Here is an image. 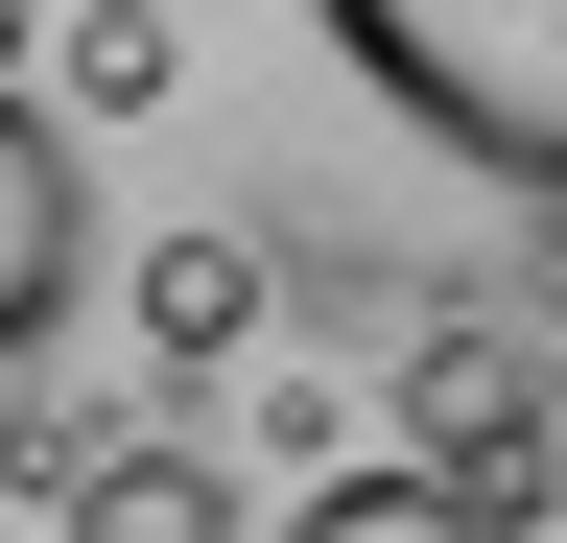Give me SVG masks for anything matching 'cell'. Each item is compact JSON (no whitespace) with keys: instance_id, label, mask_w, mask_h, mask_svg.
Returning a JSON list of instances; mask_svg holds the SVG:
<instances>
[{"instance_id":"7","label":"cell","mask_w":567,"mask_h":543,"mask_svg":"<svg viewBox=\"0 0 567 543\" xmlns=\"http://www.w3.org/2000/svg\"><path fill=\"white\" fill-rule=\"evenodd\" d=\"M166 72H189V24H166V0H95V24H71V95H95V118H142Z\"/></svg>"},{"instance_id":"6","label":"cell","mask_w":567,"mask_h":543,"mask_svg":"<svg viewBox=\"0 0 567 543\" xmlns=\"http://www.w3.org/2000/svg\"><path fill=\"white\" fill-rule=\"evenodd\" d=\"M142 331H166V378H213L260 331V237H166V260H142Z\"/></svg>"},{"instance_id":"2","label":"cell","mask_w":567,"mask_h":543,"mask_svg":"<svg viewBox=\"0 0 567 543\" xmlns=\"http://www.w3.org/2000/svg\"><path fill=\"white\" fill-rule=\"evenodd\" d=\"M71 284H95V189H71V118H24V72H0V378L71 331Z\"/></svg>"},{"instance_id":"8","label":"cell","mask_w":567,"mask_h":543,"mask_svg":"<svg viewBox=\"0 0 567 543\" xmlns=\"http://www.w3.org/2000/svg\"><path fill=\"white\" fill-rule=\"evenodd\" d=\"M0 72H24V0H0Z\"/></svg>"},{"instance_id":"4","label":"cell","mask_w":567,"mask_h":543,"mask_svg":"<svg viewBox=\"0 0 567 543\" xmlns=\"http://www.w3.org/2000/svg\"><path fill=\"white\" fill-rule=\"evenodd\" d=\"M284 543H520V497H496V472H450V449H354Z\"/></svg>"},{"instance_id":"3","label":"cell","mask_w":567,"mask_h":543,"mask_svg":"<svg viewBox=\"0 0 567 543\" xmlns=\"http://www.w3.org/2000/svg\"><path fill=\"white\" fill-rule=\"evenodd\" d=\"M402 449H450V472L520 497V472H544V355H520V331H425V355H402Z\"/></svg>"},{"instance_id":"1","label":"cell","mask_w":567,"mask_h":543,"mask_svg":"<svg viewBox=\"0 0 567 543\" xmlns=\"http://www.w3.org/2000/svg\"><path fill=\"white\" fill-rule=\"evenodd\" d=\"M331 48L379 72V118L567 213V0H331Z\"/></svg>"},{"instance_id":"5","label":"cell","mask_w":567,"mask_h":543,"mask_svg":"<svg viewBox=\"0 0 567 543\" xmlns=\"http://www.w3.org/2000/svg\"><path fill=\"white\" fill-rule=\"evenodd\" d=\"M71 543H237V472L213 449H95L71 472Z\"/></svg>"}]
</instances>
